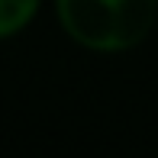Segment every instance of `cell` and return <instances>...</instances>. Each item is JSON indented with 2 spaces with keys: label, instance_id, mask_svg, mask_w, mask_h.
<instances>
[{
  "label": "cell",
  "instance_id": "cell-1",
  "mask_svg": "<svg viewBox=\"0 0 158 158\" xmlns=\"http://www.w3.org/2000/svg\"><path fill=\"white\" fill-rule=\"evenodd\" d=\"M61 29L90 52H129L158 23V0H55Z\"/></svg>",
  "mask_w": 158,
  "mask_h": 158
},
{
  "label": "cell",
  "instance_id": "cell-2",
  "mask_svg": "<svg viewBox=\"0 0 158 158\" xmlns=\"http://www.w3.org/2000/svg\"><path fill=\"white\" fill-rule=\"evenodd\" d=\"M42 0H0V39L23 32L35 19Z\"/></svg>",
  "mask_w": 158,
  "mask_h": 158
}]
</instances>
